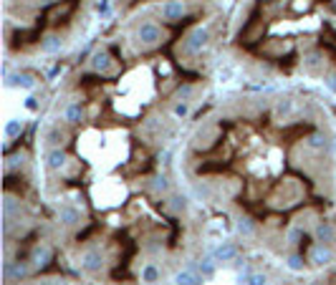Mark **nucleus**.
Returning <instances> with one entry per match:
<instances>
[{
    "mask_svg": "<svg viewBox=\"0 0 336 285\" xmlns=\"http://www.w3.org/2000/svg\"><path fill=\"white\" fill-rule=\"evenodd\" d=\"M137 40L142 43V46H147V48H154V46H159V40H162V28L157 23H152V20H147V23H142L137 28Z\"/></svg>",
    "mask_w": 336,
    "mask_h": 285,
    "instance_id": "f257e3e1",
    "label": "nucleus"
},
{
    "mask_svg": "<svg viewBox=\"0 0 336 285\" xmlns=\"http://www.w3.org/2000/svg\"><path fill=\"white\" fill-rule=\"evenodd\" d=\"M187 114H190V101H177V104H175V116H177V119H185Z\"/></svg>",
    "mask_w": 336,
    "mask_h": 285,
    "instance_id": "a878e982",
    "label": "nucleus"
},
{
    "mask_svg": "<svg viewBox=\"0 0 336 285\" xmlns=\"http://www.w3.org/2000/svg\"><path fill=\"white\" fill-rule=\"evenodd\" d=\"M308 146H311V149H324V146H326V137L319 134V131H316V134H311V137H308Z\"/></svg>",
    "mask_w": 336,
    "mask_h": 285,
    "instance_id": "393cba45",
    "label": "nucleus"
},
{
    "mask_svg": "<svg viewBox=\"0 0 336 285\" xmlns=\"http://www.w3.org/2000/svg\"><path fill=\"white\" fill-rule=\"evenodd\" d=\"M157 278H159V270H157L154 265H144V270H142V283H157Z\"/></svg>",
    "mask_w": 336,
    "mask_h": 285,
    "instance_id": "412c9836",
    "label": "nucleus"
},
{
    "mask_svg": "<svg viewBox=\"0 0 336 285\" xmlns=\"http://www.w3.org/2000/svg\"><path fill=\"white\" fill-rule=\"evenodd\" d=\"M213 257H215L218 262H230V260H235V257H238V248H235V245H230V243H223V245L213 252Z\"/></svg>",
    "mask_w": 336,
    "mask_h": 285,
    "instance_id": "4468645a",
    "label": "nucleus"
},
{
    "mask_svg": "<svg viewBox=\"0 0 336 285\" xmlns=\"http://www.w3.org/2000/svg\"><path fill=\"white\" fill-rule=\"evenodd\" d=\"M331 257H334V252H331V248H329V245H324V243L313 245V248H311V252H308V260L313 262V265H329Z\"/></svg>",
    "mask_w": 336,
    "mask_h": 285,
    "instance_id": "0eeeda50",
    "label": "nucleus"
},
{
    "mask_svg": "<svg viewBox=\"0 0 336 285\" xmlns=\"http://www.w3.org/2000/svg\"><path fill=\"white\" fill-rule=\"evenodd\" d=\"M248 285H265V278L263 275H250V283Z\"/></svg>",
    "mask_w": 336,
    "mask_h": 285,
    "instance_id": "7c9ffc66",
    "label": "nucleus"
},
{
    "mask_svg": "<svg viewBox=\"0 0 336 285\" xmlns=\"http://www.w3.org/2000/svg\"><path fill=\"white\" fill-rule=\"evenodd\" d=\"M48 260H51V248L48 245H38L36 250H33V268H43V265H48Z\"/></svg>",
    "mask_w": 336,
    "mask_h": 285,
    "instance_id": "2eb2a0df",
    "label": "nucleus"
},
{
    "mask_svg": "<svg viewBox=\"0 0 336 285\" xmlns=\"http://www.w3.org/2000/svg\"><path fill=\"white\" fill-rule=\"evenodd\" d=\"M185 15H187L185 0H167V3L162 5V18L167 20V23H180Z\"/></svg>",
    "mask_w": 336,
    "mask_h": 285,
    "instance_id": "20e7f679",
    "label": "nucleus"
},
{
    "mask_svg": "<svg viewBox=\"0 0 336 285\" xmlns=\"http://www.w3.org/2000/svg\"><path fill=\"white\" fill-rule=\"evenodd\" d=\"M61 48H64V40H61V36H56V33H51V36H46L43 40H40V51H43L46 56H53Z\"/></svg>",
    "mask_w": 336,
    "mask_h": 285,
    "instance_id": "9b49d317",
    "label": "nucleus"
},
{
    "mask_svg": "<svg viewBox=\"0 0 336 285\" xmlns=\"http://www.w3.org/2000/svg\"><path fill=\"white\" fill-rule=\"evenodd\" d=\"M235 230H238L243 237H253V235H256V225H253V220H248V217H240L238 225H235Z\"/></svg>",
    "mask_w": 336,
    "mask_h": 285,
    "instance_id": "a211bd4d",
    "label": "nucleus"
},
{
    "mask_svg": "<svg viewBox=\"0 0 336 285\" xmlns=\"http://www.w3.org/2000/svg\"><path fill=\"white\" fill-rule=\"evenodd\" d=\"M200 275H205V278H213L215 275V257L213 255H207V257H202L200 262H197V268H195Z\"/></svg>",
    "mask_w": 336,
    "mask_h": 285,
    "instance_id": "f3484780",
    "label": "nucleus"
},
{
    "mask_svg": "<svg viewBox=\"0 0 336 285\" xmlns=\"http://www.w3.org/2000/svg\"><path fill=\"white\" fill-rule=\"evenodd\" d=\"M152 187H154V192H162V194H164L167 189H170V182H167V177H157Z\"/></svg>",
    "mask_w": 336,
    "mask_h": 285,
    "instance_id": "cd10ccee",
    "label": "nucleus"
},
{
    "mask_svg": "<svg viewBox=\"0 0 336 285\" xmlns=\"http://www.w3.org/2000/svg\"><path fill=\"white\" fill-rule=\"evenodd\" d=\"M5 86L8 89H26V91H31V89H36V78L31 76V73H5Z\"/></svg>",
    "mask_w": 336,
    "mask_h": 285,
    "instance_id": "39448f33",
    "label": "nucleus"
},
{
    "mask_svg": "<svg viewBox=\"0 0 336 285\" xmlns=\"http://www.w3.org/2000/svg\"><path fill=\"white\" fill-rule=\"evenodd\" d=\"M91 69L96 73H109L112 71V56L107 51H94L91 56Z\"/></svg>",
    "mask_w": 336,
    "mask_h": 285,
    "instance_id": "6e6552de",
    "label": "nucleus"
},
{
    "mask_svg": "<svg viewBox=\"0 0 336 285\" xmlns=\"http://www.w3.org/2000/svg\"><path fill=\"white\" fill-rule=\"evenodd\" d=\"M78 265H81V270H86V273H99V270L104 268V255H101V250H96V248L83 250L81 257H78Z\"/></svg>",
    "mask_w": 336,
    "mask_h": 285,
    "instance_id": "f03ea898",
    "label": "nucleus"
},
{
    "mask_svg": "<svg viewBox=\"0 0 336 285\" xmlns=\"http://www.w3.org/2000/svg\"><path fill=\"white\" fill-rule=\"evenodd\" d=\"M81 116H83L81 104H71V106L66 108V121H69V124H78V121H81Z\"/></svg>",
    "mask_w": 336,
    "mask_h": 285,
    "instance_id": "6ab92c4d",
    "label": "nucleus"
},
{
    "mask_svg": "<svg viewBox=\"0 0 336 285\" xmlns=\"http://www.w3.org/2000/svg\"><path fill=\"white\" fill-rule=\"evenodd\" d=\"M265 285H270V283H265Z\"/></svg>",
    "mask_w": 336,
    "mask_h": 285,
    "instance_id": "473e14b6",
    "label": "nucleus"
},
{
    "mask_svg": "<svg viewBox=\"0 0 336 285\" xmlns=\"http://www.w3.org/2000/svg\"><path fill=\"white\" fill-rule=\"evenodd\" d=\"M26 108H31V111H36V108H38V101H36L33 96H28V99H26Z\"/></svg>",
    "mask_w": 336,
    "mask_h": 285,
    "instance_id": "2f4dec72",
    "label": "nucleus"
},
{
    "mask_svg": "<svg viewBox=\"0 0 336 285\" xmlns=\"http://www.w3.org/2000/svg\"><path fill=\"white\" fill-rule=\"evenodd\" d=\"M324 86L331 91V94H336V73H331V76H326L324 78Z\"/></svg>",
    "mask_w": 336,
    "mask_h": 285,
    "instance_id": "c85d7f7f",
    "label": "nucleus"
},
{
    "mask_svg": "<svg viewBox=\"0 0 336 285\" xmlns=\"http://www.w3.org/2000/svg\"><path fill=\"white\" fill-rule=\"evenodd\" d=\"M170 202H172V205H170V207H172V212H182V210L187 207V200H185V197H180V194H177V197H172Z\"/></svg>",
    "mask_w": 336,
    "mask_h": 285,
    "instance_id": "bb28decb",
    "label": "nucleus"
},
{
    "mask_svg": "<svg viewBox=\"0 0 336 285\" xmlns=\"http://www.w3.org/2000/svg\"><path fill=\"white\" fill-rule=\"evenodd\" d=\"M66 151L64 149H61V146H56V149H51L48 151V157H46V164H48V169L51 172H61V169H64L66 167Z\"/></svg>",
    "mask_w": 336,
    "mask_h": 285,
    "instance_id": "1a4fd4ad",
    "label": "nucleus"
},
{
    "mask_svg": "<svg viewBox=\"0 0 336 285\" xmlns=\"http://www.w3.org/2000/svg\"><path fill=\"white\" fill-rule=\"evenodd\" d=\"M23 119H8L5 121V137L8 139H18L20 134H23Z\"/></svg>",
    "mask_w": 336,
    "mask_h": 285,
    "instance_id": "dca6fc26",
    "label": "nucleus"
},
{
    "mask_svg": "<svg viewBox=\"0 0 336 285\" xmlns=\"http://www.w3.org/2000/svg\"><path fill=\"white\" fill-rule=\"evenodd\" d=\"M207 43H210V31L200 26V28H195L190 36L185 38V48H187V53H200Z\"/></svg>",
    "mask_w": 336,
    "mask_h": 285,
    "instance_id": "7ed1b4c3",
    "label": "nucleus"
},
{
    "mask_svg": "<svg viewBox=\"0 0 336 285\" xmlns=\"http://www.w3.org/2000/svg\"><path fill=\"white\" fill-rule=\"evenodd\" d=\"M286 265H288V270H293V273H301L306 262H303V257H301V255H291V257L286 260Z\"/></svg>",
    "mask_w": 336,
    "mask_h": 285,
    "instance_id": "4be33fe9",
    "label": "nucleus"
},
{
    "mask_svg": "<svg viewBox=\"0 0 336 285\" xmlns=\"http://www.w3.org/2000/svg\"><path fill=\"white\" fill-rule=\"evenodd\" d=\"M94 10H96V15L107 18V15L112 13V0H96V3H94Z\"/></svg>",
    "mask_w": 336,
    "mask_h": 285,
    "instance_id": "5701e85b",
    "label": "nucleus"
},
{
    "mask_svg": "<svg viewBox=\"0 0 336 285\" xmlns=\"http://www.w3.org/2000/svg\"><path fill=\"white\" fill-rule=\"evenodd\" d=\"M3 273H5V278L8 280H15V283H20L26 275H28V262H23V260H8L5 262V268H3Z\"/></svg>",
    "mask_w": 336,
    "mask_h": 285,
    "instance_id": "423d86ee",
    "label": "nucleus"
},
{
    "mask_svg": "<svg viewBox=\"0 0 336 285\" xmlns=\"http://www.w3.org/2000/svg\"><path fill=\"white\" fill-rule=\"evenodd\" d=\"M58 217H61V222L64 225H78L81 222V212L71 205H61L58 207Z\"/></svg>",
    "mask_w": 336,
    "mask_h": 285,
    "instance_id": "ddd939ff",
    "label": "nucleus"
},
{
    "mask_svg": "<svg viewBox=\"0 0 336 285\" xmlns=\"http://www.w3.org/2000/svg\"><path fill=\"white\" fill-rule=\"evenodd\" d=\"M205 275H200L197 270H180L175 275V285H202Z\"/></svg>",
    "mask_w": 336,
    "mask_h": 285,
    "instance_id": "9d476101",
    "label": "nucleus"
},
{
    "mask_svg": "<svg viewBox=\"0 0 336 285\" xmlns=\"http://www.w3.org/2000/svg\"><path fill=\"white\" fill-rule=\"evenodd\" d=\"M293 111V101L291 99H281L278 104H276V116L281 119V116H288Z\"/></svg>",
    "mask_w": 336,
    "mask_h": 285,
    "instance_id": "aec40b11",
    "label": "nucleus"
},
{
    "mask_svg": "<svg viewBox=\"0 0 336 285\" xmlns=\"http://www.w3.org/2000/svg\"><path fill=\"white\" fill-rule=\"evenodd\" d=\"M192 94H195V86H190V83H185V86H180V89H177V99L180 101H190Z\"/></svg>",
    "mask_w": 336,
    "mask_h": 285,
    "instance_id": "b1692460",
    "label": "nucleus"
},
{
    "mask_svg": "<svg viewBox=\"0 0 336 285\" xmlns=\"http://www.w3.org/2000/svg\"><path fill=\"white\" fill-rule=\"evenodd\" d=\"M36 285H64V280H58V278H43V280H38Z\"/></svg>",
    "mask_w": 336,
    "mask_h": 285,
    "instance_id": "c756f323",
    "label": "nucleus"
},
{
    "mask_svg": "<svg viewBox=\"0 0 336 285\" xmlns=\"http://www.w3.org/2000/svg\"><path fill=\"white\" fill-rule=\"evenodd\" d=\"M316 240L324 245H331L334 240H336V227L331 222H319L316 225Z\"/></svg>",
    "mask_w": 336,
    "mask_h": 285,
    "instance_id": "f8f14e48",
    "label": "nucleus"
}]
</instances>
